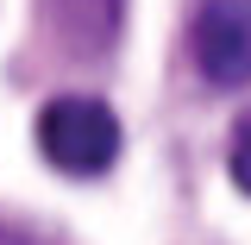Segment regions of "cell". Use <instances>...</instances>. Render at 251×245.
Wrapping results in <instances>:
<instances>
[{"mask_svg":"<svg viewBox=\"0 0 251 245\" xmlns=\"http://www.w3.org/2000/svg\"><path fill=\"white\" fill-rule=\"evenodd\" d=\"M38 151L63 176H100L120 157V113L94 94H57L38 107Z\"/></svg>","mask_w":251,"mask_h":245,"instance_id":"1","label":"cell"},{"mask_svg":"<svg viewBox=\"0 0 251 245\" xmlns=\"http://www.w3.org/2000/svg\"><path fill=\"white\" fill-rule=\"evenodd\" d=\"M188 57L214 88L251 82V0H201L188 26Z\"/></svg>","mask_w":251,"mask_h":245,"instance_id":"2","label":"cell"},{"mask_svg":"<svg viewBox=\"0 0 251 245\" xmlns=\"http://www.w3.org/2000/svg\"><path fill=\"white\" fill-rule=\"evenodd\" d=\"M126 19V0H44V26L69 57H100L113 51Z\"/></svg>","mask_w":251,"mask_h":245,"instance_id":"3","label":"cell"},{"mask_svg":"<svg viewBox=\"0 0 251 245\" xmlns=\"http://www.w3.org/2000/svg\"><path fill=\"white\" fill-rule=\"evenodd\" d=\"M226 170H232V183L251 195V113L232 126V151H226Z\"/></svg>","mask_w":251,"mask_h":245,"instance_id":"4","label":"cell"},{"mask_svg":"<svg viewBox=\"0 0 251 245\" xmlns=\"http://www.w3.org/2000/svg\"><path fill=\"white\" fill-rule=\"evenodd\" d=\"M0 245H31V239L19 233V226H0Z\"/></svg>","mask_w":251,"mask_h":245,"instance_id":"5","label":"cell"}]
</instances>
